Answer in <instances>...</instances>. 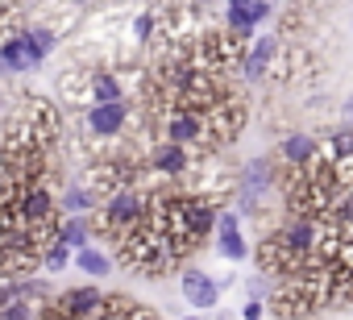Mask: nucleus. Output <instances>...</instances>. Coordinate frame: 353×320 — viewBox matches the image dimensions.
Wrapping results in <instances>:
<instances>
[{"instance_id": "obj_2", "label": "nucleus", "mask_w": 353, "mask_h": 320, "mask_svg": "<svg viewBox=\"0 0 353 320\" xmlns=\"http://www.w3.org/2000/svg\"><path fill=\"white\" fill-rule=\"evenodd\" d=\"M145 204H150V196H141L137 188H121V192L108 196V204H104V229L112 233V241L121 233H129L145 217Z\"/></svg>"}, {"instance_id": "obj_5", "label": "nucleus", "mask_w": 353, "mask_h": 320, "mask_svg": "<svg viewBox=\"0 0 353 320\" xmlns=\"http://www.w3.org/2000/svg\"><path fill=\"white\" fill-rule=\"evenodd\" d=\"M216 250L225 254V258H233V262H241V258H250V246H245V237H241V212L233 208H221L216 212Z\"/></svg>"}, {"instance_id": "obj_23", "label": "nucleus", "mask_w": 353, "mask_h": 320, "mask_svg": "<svg viewBox=\"0 0 353 320\" xmlns=\"http://www.w3.org/2000/svg\"><path fill=\"white\" fill-rule=\"evenodd\" d=\"M125 320H154V316H150V312H141V308H133V312H129Z\"/></svg>"}, {"instance_id": "obj_7", "label": "nucleus", "mask_w": 353, "mask_h": 320, "mask_svg": "<svg viewBox=\"0 0 353 320\" xmlns=\"http://www.w3.org/2000/svg\"><path fill=\"white\" fill-rule=\"evenodd\" d=\"M129 121V100H108V104H92L88 112V129L96 137H117Z\"/></svg>"}, {"instance_id": "obj_25", "label": "nucleus", "mask_w": 353, "mask_h": 320, "mask_svg": "<svg viewBox=\"0 0 353 320\" xmlns=\"http://www.w3.org/2000/svg\"><path fill=\"white\" fill-rule=\"evenodd\" d=\"M71 5H92V0H71Z\"/></svg>"}, {"instance_id": "obj_1", "label": "nucleus", "mask_w": 353, "mask_h": 320, "mask_svg": "<svg viewBox=\"0 0 353 320\" xmlns=\"http://www.w3.org/2000/svg\"><path fill=\"white\" fill-rule=\"evenodd\" d=\"M270 183H274V167H270V158H250L245 171L237 175V212H241V217H258Z\"/></svg>"}, {"instance_id": "obj_13", "label": "nucleus", "mask_w": 353, "mask_h": 320, "mask_svg": "<svg viewBox=\"0 0 353 320\" xmlns=\"http://www.w3.org/2000/svg\"><path fill=\"white\" fill-rule=\"evenodd\" d=\"M96 200H100V196H96L92 188H79V183H71V188L63 192V212H67V217H88V212L96 208Z\"/></svg>"}, {"instance_id": "obj_15", "label": "nucleus", "mask_w": 353, "mask_h": 320, "mask_svg": "<svg viewBox=\"0 0 353 320\" xmlns=\"http://www.w3.org/2000/svg\"><path fill=\"white\" fill-rule=\"evenodd\" d=\"M88 237H92V229H88L83 217H67V221H59V241H67L71 250H83Z\"/></svg>"}, {"instance_id": "obj_16", "label": "nucleus", "mask_w": 353, "mask_h": 320, "mask_svg": "<svg viewBox=\"0 0 353 320\" xmlns=\"http://www.w3.org/2000/svg\"><path fill=\"white\" fill-rule=\"evenodd\" d=\"M92 96H96V104H108V100H125V88H121L117 75L96 71V79H92Z\"/></svg>"}, {"instance_id": "obj_21", "label": "nucleus", "mask_w": 353, "mask_h": 320, "mask_svg": "<svg viewBox=\"0 0 353 320\" xmlns=\"http://www.w3.org/2000/svg\"><path fill=\"white\" fill-rule=\"evenodd\" d=\"M270 291V283H266V274H258V279H250V299H262Z\"/></svg>"}, {"instance_id": "obj_6", "label": "nucleus", "mask_w": 353, "mask_h": 320, "mask_svg": "<svg viewBox=\"0 0 353 320\" xmlns=\"http://www.w3.org/2000/svg\"><path fill=\"white\" fill-rule=\"evenodd\" d=\"M34 67H42V59L30 50L21 30L0 42V71H5V75H21V71H34Z\"/></svg>"}, {"instance_id": "obj_18", "label": "nucleus", "mask_w": 353, "mask_h": 320, "mask_svg": "<svg viewBox=\"0 0 353 320\" xmlns=\"http://www.w3.org/2000/svg\"><path fill=\"white\" fill-rule=\"evenodd\" d=\"M42 262H46V270H63V266L71 262V246L54 237V241H50V246L42 250Z\"/></svg>"}, {"instance_id": "obj_17", "label": "nucleus", "mask_w": 353, "mask_h": 320, "mask_svg": "<svg viewBox=\"0 0 353 320\" xmlns=\"http://www.w3.org/2000/svg\"><path fill=\"white\" fill-rule=\"evenodd\" d=\"M21 34H26L30 50H34L38 59H46V54L54 50V42H59V38H54V30H46V26H30V30H21Z\"/></svg>"}, {"instance_id": "obj_26", "label": "nucleus", "mask_w": 353, "mask_h": 320, "mask_svg": "<svg viewBox=\"0 0 353 320\" xmlns=\"http://www.w3.org/2000/svg\"><path fill=\"white\" fill-rule=\"evenodd\" d=\"M188 320H204V316H188Z\"/></svg>"}, {"instance_id": "obj_11", "label": "nucleus", "mask_w": 353, "mask_h": 320, "mask_svg": "<svg viewBox=\"0 0 353 320\" xmlns=\"http://www.w3.org/2000/svg\"><path fill=\"white\" fill-rule=\"evenodd\" d=\"M183 295H188L192 308L208 312V308H216V299H221V283L208 279L204 270H183Z\"/></svg>"}, {"instance_id": "obj_8", "label": "nucleus", "mask_w": 353, "mask_h": 320, "mask_svg": "<svg viewBox=\"0 0 353 320\" xmlns=\"http://www.w3.org/2000/svg\"><path fill=\"white\" fill-rule=\"evenodd\" d=\"M274 54H279V38H274V34L254 38V46H250V50H245V59H241V75H245L250 83H258V79L270 71Z\"/></svg>"}, {"instance_id": "obj_4", "label": "nucleus", "mask_w": 353, "mask_h": 320, "mask_svg": "<svg viewBox=\"0 0 353 320\" xmlns=\"http://www.w3.org/2000/svg\"><path fill=\"white\" fill-rule=\"evenodd\" d=\"M274 13L270 0H229V9H225V21H229V34L237 38H254V30Z\"/></svg>"}, {"instance_id": "obj_3", "label": "nucleus", "mask_w": 353, "mask_h": 320, "mask_svg": "<svg viewBox=\"0 0 353 320\" xmlns=\"http://www.w3.org/2000/svg\"><path fill=\"white\" fill-rule=\"evenodd\" d=\"M162 141L188 146V150H204L208 146V121H204V112L166 108V117H162Z\"/></svg>"}, {"instance_id": "obj_10", "label": "nucleus", "mask_w": 353, "mask_h": 320, "mask_svg": "<svg viewBox=\"0 0 353 320\" xmlns=\"http://www.w3.org/2000/svg\"><path fill=\"white\" fill-rule=\"evenodd\" d=\"M21 217L30 221V225H50V221H59L54 217V196L42 188V183H30L26 192H21Z\"/></svg>"}, {"instance_id": "obj_22", "label": "nucleus", "mask_w": 353, "mask_h": 320, "mask_svg": "<svg viewBox=\"0 0 353 320\" xmlns=\"http://www.w3.org/2000/svg\"><path fill=\"white\" fill-rule=\"evenodd\" d=\"M262 308H266L262 299H250V303L241 308V320H262Z\"/></svg>"}, {"instance_id": "obj_12", "label": "nucleus", "mask_w": 353, "mask_h": 320, "mask_svg": "<svg viewBox=\"0 0 353 320\" xmlns=\"http://www.w3.org/2000/svg\"><path fill=\"white\" fill-rule=\"evenodd\" d=\"M316 154H320V141L316 137H307V133H287L283 137V163L287 167H307Z\"/></svg>"}, {"instance_id": "obj_20", "label": "nucleus", "mask_w": 353, "mask_h": 320, "mask_svg": "<svg viewBox=\"0 0 353 320\" xmlns=\"http://www.w3.org/2000/svg\"><path fill=\"white\" fill-rule=\"evenodd\" d=\"M150 34H154V13H141V17L133 21V38H137V42H150Z\"/></svg>"}, {"instance_id": "obj_14", "label": "nucleus", "mask_w": 353, "mask_h": 320, "mask_svg": "<svg viewBox=\"0 0 353 320\" xmlns=\"http://www.w3.org/2000/svg\"><path fill=\"white\" fill-rule=\"evenodd\" d=\"M75 266H79L83 274H92V279H104V274L112 270V258H108L104 250H96V246H83V250H75Z\"/></svg>"}, {"instance_id": "obj_24", "label": "nucleus", "mask_w": 353, "mask_h": 320, "mask_svg": "<svg viewBox=\"0 0 353 320\" xmlns=\"http://www.w3.org/2000/svg\"><path fill=\"white\" fill-rule=\"evenodd\" d=\"M345 125H353V96L345 100Z\"/></svg>"}, {"instance_id": "obj_19", "label": "nucleus", "mask_w": 353, "mask_h": 320, "mask_svg": "<svg viewBox=\"0 0 353 320\" xmlns=\"http://www.w3.org/2000/svg\"><path fill=\"white\" fill-rule=\"evenodd\" d=\"M0 320H38V312L30 299H9V303H0Z\"/></svg>"}, {"instance_id": "obj_9", "label": "nucleus", "mask_w": 353, "mask_h": 320, "mask_svg": "<svg viewBox=\"0 0 353 320\" xmlns=\"http://www.w3.org/2000/svg\"><path fill=\"white\" fill-rule=\"evenodd\" d=\"M150 167H154L158 175H166V179L188 175V167H192V150H188V146H174V141H158L154 154H150Z\"/></svg>"}]
</instances>
